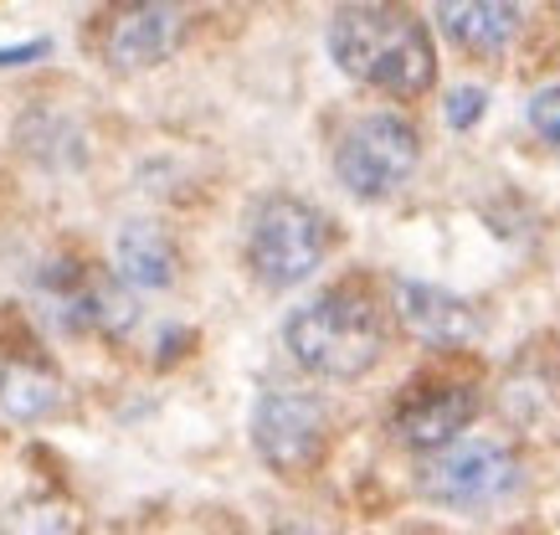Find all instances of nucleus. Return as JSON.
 <instances>
[{"instance_id":"nucleus-8","label":"nucleus","mask_w":560,"mask_h":535,"mask_svg":"<svg viewBox=\"0 0 560 535\" xmlns=\"http://www.w3.org/2000/svg\"><path fill=\"white\" fill-rule=\"evenodd\" d=\"M186 11L175 5H124L103 26V62L114 72H144L180 47Z\"/></svg>"},{"instance_id":"nucleus-14","label":"nucleus","mask_w":560,"mask_h":535,"mask_svg":"<svg viewBox=\"0 0 560 535\" xmlns=\"http://www.w3.org/2000/svg\"><path fill=\"white\" fill-rule=\"evenodd\" d=\"M483 104H489L483 88H453V93H447V124H453V129H474V124L483 119Z\"/></svg>"},{"instance_id":"nucleus-2","label":"nucleus","mask_w":560,"mask_h":535,"mask_svg":"<svg viewBox=\"0 0 560 535\" xmlns=\"http://www.w3.org/2000/svg\"><path fill=\"white\" fill-rule=\"evenodd\" d=\"M283 346L304 371L324 381H355L381 361L386 346V325L365 294L355 289H335V294L308 299L304 310L289 314L283 325Z\"/></svg>"},{"instance_id":"nucleus-12","label":"nucleus","mask_w":560,"mask_h":535,"mask_svg":"<svg viewBox=\"0 0 560 535\" xmlns=\"http://www.w3.org/2000/svg\"><path fill=\"white\" fill-rule=\"evenodd\" d=\"M0 407L21 422H36V417H51L62 407V381L42 371V365L26 361H5L0 365Z\"/></svg>"},{"instance_id":"nucleus-7","label":"nucleus","mask_w":560,"mask_h":535,"mask_svg":"<svg viewBox=\"0 0 560 535\" xmlns=\"http://www.w3.org/2000/svg\"><path fill=\"white\" fill-rule=\"evenodd\" d=\"M478 417V392L474 386H458V381H442V386H422V392H407L401 407L390 412V432L407 443V449L422 453H442L458 443V432Z\"/></svg>"},{"instance_id":"nucleus-6","label":"nucleus","mask_w":560,"mask_h":535,"mask_svg":"<svg viewBox=\"0 0 560 535\" xmlns=\"http://www.w3.org/2000/svg\"><path fill=\"white\" fill-rule=\"evenodd\" d=\"M514 484H520V458H514V449L489 443V438H468V443L432 453L417 474V489L427 500L453 504V510H478V504L504 500Z\"/></svg>"},{"instance_id":"nucleus-5","label":"nucleus","mask_w":560,"mask_h":535,"mask_svg":"<svg viewBox=\"0 0 560 535\" xmlns=\"http://www.w3.org/2000/svg\"><path fill=\"white\" fill-rule=\"evenodd\" d=\"M324 443H329V412H324L319 397L293 392V386H268L257 397L253 449L272 474H283V479L308 474L324 458Z\"/></svg>"},{"instance_id":"nucleus-4","label":"nucleus","mask_w":560,"mask_h":535,"mask_svg":"<svg viewBox=\"0 0 560 535\" xmlns=\"http://www.w3.org/2000/svg\"><path fill=\"white\" fill-rule=\"evenodd\" d=\"M417 160H422V135L401 114H365L335 144V175L360 201H381L396 186H407Z\"/></svg>"},{"instance_id":"nucleus-1","label":"nucleus","mask_w":560,"mask_h":535,"mask_svg":"<svg viewBox=\"0 0 560 535\" xmlns=\"http://www.w3.org/2000/svg\"><path fill=\"white\" fill-rule=\"evenodd\" d=\"M329 57L355 83L381 88L390 98H417L438 78L427 26L396 5H340L329 16Z\"/></svg>"},{"instance_id":"nucleus-15","label":"nucleus","mask_w":560,"mask_h":535,"mask_svg":"<svg viewBox=\"0 0 560 535\" xmlns=\"http://www.w3.org/2000/svg\"><path fill=\"white\" fill-rule=\"evenodd\" d=\"M47 53V42H26V47H11V53H0V62H32V57Z\"/></svg>"},{"instance_id":"nucleus-10","label":"nucleus","mask_w":560,"mask_h":535,"mask_svg":"<svg viewBox=\"0 0 560 535\" xmlns=\"http://www.w3.org/2000/svg\"><path fill=\"white\" fill-rule=\"evenodd\" d=\"M438 21H442V32L453 36L463 53L499 57L514 36H520L525 11H520V5H504V0H442Z\"/></svg>"},{"instance_id":"nucleus-9","label":"nucleus","mask_w":560,"mask_h":535,"mask_svg":"<svg viewBox=\"0 0 560 535\" xmlns=\"http://www.w3.org/2000/svg\"><path fill=\"white\" fill-rule=\"evenodd\" d=\"M396 314H401V325H407L422 346L463 350L468 340H478L474 304L458 294H447V289H438V283L401 278V283H396Z\"/></svg>"},{"instance_id":"nucleus-11","label":"nucleus","mask_w":560,"mask_h":535,"mask_svg":"<svg viewBox=\"0 0 560 535\" xmlns=\"http://www.w3.org/2000/svg\"><path fill=\"white\" fill-rule=\"evenodd\" d=\"M114 278L124 289H171L175 247L154 222H124L114 237Z\"/></svg>"},{"instance_id":"nucleus-3","label":"nucleus","mask_w":560,"mask_h":535,"mask_svg":"<svg viewBox=\"0 0 560 535\" xmlns=\"http://www.w3.org/2000/svg\"><path fill=\"white\" fill-rule=\"evenodd\" d=\"M329 253V222L299 196H268L247 217V263L268 289L304 283Z\"/></svg>"},{"instance_id":"nucleus-13","label":"nucleus","mask_w":560,"mask_h":535,"mask_svg":"<svg viewBox=\"0 0 560 535\" xmlns=\"http://www.w3.org/2000/svg\"><path fill=\"white\" fill-rule=\"evenodd\" d=\"M529 129H535L545 144H556L560 150V83L540 88V93L529 98Z\"/></svg>"}]
</instances>
